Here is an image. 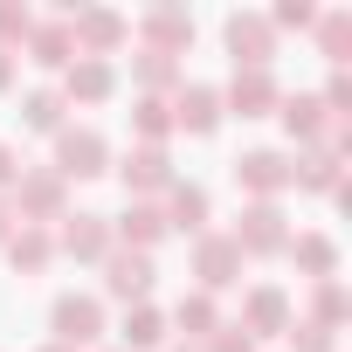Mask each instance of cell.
Returning <instances> with one entry per match:
<instances>
[{
	"mask_svg": "<svg viewBox=\"0 0 352 352\" xmlns=\"http://www.w3.org/2000/svg\"><path fill=\"white\" fill-rule=\"evenodd\" d=\"M63 21H69L76 56H104V63H111V49L131 35V21H124V14H111V8H63Z\"/></svg>",
	"mask_w": 352,
	"mask_h": 352,
	"instance_id": "6da1fadb",
	"label": "cell"
},
{
	"mask_svg": "<svg viewBox=\"0 0 352 352\" xmlns=\"http://www.w3.org/2000/svg\"><path fill=\"white\" fill-rule=\"evenodd\" d=\"M111 166V145H104V131H90V124H63L56 131V173L63 180H97V173Z\"/></svg>",
	"mask_w": 352,
	"mask_h": 352,
	"instance_id": "7a4b0ae2",
	"label": "cell"
},
{
	"mask_svg": "<svg viewBox=\"0 0 352 352\" xmlns=\"http://www.w3.org/2000/svg\"><path fill=\"white\" fill-rule=\"evenodd\" d=\"M49 324H56V345H69V352H83V345H97V331H104V304L97 297H56V311H49Z\"/></svg>",
	"mask_w": 352,
	"mask_h": 352,
	"instance_id": "3957f363",
	"label": "cell"
},
{
	"mask_svg": "<svg viewBox=\"0 0 352 352\" xmlns=\"http://www.w3.org/2000/svg\"><path fill=\"white\" fill-rule=\"evenodd\" d=\"M228 49H235V69H270V56H276L270 14H228Z\"/></svg>",
	"mask_w": 352,
	"mask_h": 352,
	"instance_id": "277c9868",
	"label": "cell"
},
{
	"mask_svg": "<svg viewBox=\"0 0 352 352\" xmlns=\"http://www.w3.org/2000/svg\"><path fill=\"white\" fill-rule=\"evenodd\" d=\"M166 111H173V131L208 138V131L221 124V90H214V83H180V97H173Z\"/></svg>",
	"mask_w": 352,
	"mask_h": 352,
	"instance_id": "5b68a950",
	"label": "cell"
},
{
	"mask_svg": "<svg viewBox=\"0 0 352 352\" xmlns=\"http://www.w3.org/2000/svg\"><path fill=\"white\" fill-rule=\"evenodd\" d=\"M235 187L256 194V201H276V194L290 187V159H283V152H242V159H235Z\"/></svg>",
	"mask_w": 352,
	"mask_h": 352,
	"instance_id": "8992f818",
	"label": "cell"
},
{
	"mask_svg": "<svg viewBox=\"0 0 352 352\" xmlns=\"http://www.w3.org/2000/svg\"><path fill=\"white\" fill-rule=\"evenodd\" d=\"M118 90V69L104 63V56H76L69 69H63V104H104Z\"/></svg>",
	"mask_w": 352,
	"mask_h": 352,
	"instance_id": "52a82bcc",
	"label": "cell"
},
{
	"mask_svg": "<svg viewBox=\"0 0 352 352\" xmlns=\"http://www.w3.org/2000/svg\"><path fill=\"white\" fill-rule=\"evenodd\" d=\"M194 276H201V290H228L242 276V249L228 235H201L194 242Z\"/></svg>",
	"mask_w": 352,
	"mask_h": 352,
	"instance_id": "ba28073f",
	"label": "cell"
},
{
	"mask_svg": "<svg viewBox=\"0 0 352 352\" xmlns=\"http://www.w3.org/2000/svg\"><path fill=\"white\" fill-rule=\"evenodd\" d=\"M228 242H235L242 256H249V249H263V256H270V249H290V235H283V208H276V201H256Z\"/></svg>",
	"mask_w": 352,
	"mask_h": 352,
	"instance_id": "9c48e42d",
	"label": "cell"
},
{
	"mask_svg": "<svg viewBox=\"0 0 352 352\" xmlns=\"http://www.w3.org/2000/svg\"><path fill=\"white\" fill-rule=\"evenodd\" d=\"M104 290L145 304V290H152V256H138V249H111V256H104Z\"/></svg>",
	"mask_w": 352,
	"mask_h": 352,
	"instance_id": "30bf717a",
	"label": "cell"
},
{
	"mask_svg": "<svg viewBox=\"0 0 352 352\" xmlns=\"http://www.w3.org/2000/svg\"><path fill=\"white\" fill-rule=\"evenodd\" d=\"M138 35H145L152 56H180V49L194 42V14H187V8H152V14L138 21Z\"/></svg>",
	"mask_w": 352,
	"mask_h": 352,
	"instance_id": "8fae6325",
	"label": "cell"
},
{
	"mask_svg": "<svg viewBox=\"0 0 352 352\" xmlns=\"http://www.w3.org/2000/svg\"><path fill=\"white\" fill-rule=\"evenodd\" d=\"M276 104H283V90H276L270 69H235V83H228V111H235V118H263V111H276Z\"/></svg>",
	"mask_w": 352,
	"mask_h": 352,
	"instance_id": "7c38bea8",
	"label": "cell"
},
{
	"mask_svg": "<svg viewBox=\"0 0 352 352\" xmlns=\"http://www.w3.org/2000/svg\"><path fill=\"white\" fill-rule=\"evenodd\" d=\"M63 249L76 263H104L111 256V221L104 214H63Z\"/></svg>",
	"mask_w": 352,
	"mask_h": 352,
	"instance_id": "4fadbf2b",
	"label": "cell"
},
{
	"mask_svg": "<svg viewBox=\"0 0 352 352\" xmlns=\"http://www.w3.org/2000/svg\"><path fill=\"white\" fill-rule=\"evenodd\" d=\"M14 194H21V214H35V221H56V214H63V173H56V166H42V173H21V180H14Z\"/></svg>",
	"mask_w": 352,
	"mask_h": 352,
	"instance_id": "5bb4252c",
	"label": "cell"
},
{
	"mask_svg": "<svg viewBox=\"0 0 352 352\" xmlns=\"http://www.w3.org/2000/svg\"><path fill=\"white\" fill-rule=\"evenodd\" d=\"M28 56H35L42 69H69V63H76L69 21H63V14H56V21H35V28H28Z\"/></svg>",
	"mask_w": 352,
	"mask_h": 352,
	"instance_id": "9a60e30c",
	"label": "cell"
},
{
	"mask_svg": "<svg viewBox=\"0 0 352 352\" xmlns=\"http://www.w3.org/2000/svg\"><path fill=\"white\" fill-rule=\"evenodd\" d=\"M124 187H138V194L173 187V159H166V145H138V152L124 159Z\"/></svg>",
	"mask_w": 352,
	"mask_h": 352,
	"instance_id": "2e32d148",
	"label": "cell"
},
{
	"mask_svg": "<svg viewBox=\"0 0 352 352\" xmlns=\"http://www.w3.org/2000/svg\"><path fill=\"white\" fill-rule=\"evenodd\" d=\"M111 235H124V242H131V249L145 256V249H152V242L166 235V208H152V201H131V208H124V221H118Z\"/></svg>",
	"mask_w": 352,
	"mask_h": 352,
	"instance_id": "e0dca14e",
	"label": "cell"
},
{
	"mask_svg": "<svg viewBox=\"0 0 352 352\" xmlns=\"http://www.w3.org/2000/svg\"><path fill=\"white\" fill-rule=\"evenodd\" d=\"M0 249H8V263H14V270H28V276H35V270H49V256H56V242H49L35 221H21V235H8Z\"/></svg>",
	"mask_w": 352,
	"mask_h": 352,
	"instance_id": "ac0fdd59",
	"label": "cell"
},
{
	"mask_svg": "<svg viewBox=\"0 0 352 352\" xmlns=\"http://www.w3.org/2000/svg\"><path fill=\"white\" fill-rule=\"evenodd\" d=\"M283 324H290L283 290H249V304H242V331H283Z\"/></svg>",
	"mask_w": 352,
	"mask_h": 352,
	"instance_id": "d6986e66",
	"label": "cell"
},
{
	"mask_svg": "<svg viewBox=\"0 0 352 352\" xmlns=\"http://www.w3.org/2000/svg\"><path fill=\"white\" fill-rule=\"evenodd\" d=\"M166 228H187V235H201V228H208V194H201V187H180V180H173V201H166Z\"/></svg>",
	"mask_w": 352,
	"mask_h": 352,
	"instance_id": "ffe728a7",
	"label": "cell"
},
{
	"mask_svg": "<svg viewBox=\"0 0 352 352\" xmlns=\"http://www.w3.org/2000/svg\"><path fill=\"white\" fill-rule=\"evenodd\" d=\"M290 263L311 270V276L324 283V276L338 270V242H331V235H297V242H290Z\"/></svg>",
	"mask_w": 352,
	"mask_h": 352,
	"instance_id": "44dd1931",
	"label": "cell"
},
{
	"mask_svg": "<svg viewBox=\"0 0 352 352\" xmlns=\"http://www.w3.org/2000/svg\"><path fill=\"white\" fill-rule=\"evenodd\" d=\"M152 345H166V318H159L152 304H131V318H124V352H152Z\"/></svg>",
	"mask_w": 352,
	"mask_h": 352,
	"instance_id": "7402d4cb",
	"label": "cell"
},
{
	"mask_svg": "<svg viewBox=\"0 0 352 352\" xmlns=\"http://www.w3.org/2000/svg\"><path fill=\"white\" fill-rule=\"evenodd\" d=\"M63 111H69V104H63V90H49V83L21 97V118H28L35 131H63Z\"/></svg>",
	"mask_w": 352,
	"mask_h": 352,
	"instance_id": "603a6c76",
	"label": "cell"
},
{
	"mask_svg": "<svg viewBox=\"0 0 352 352\" xmlns=\"http://www.w3.org/2000/svg\"><path fill=\"white\" fill-rule=\"evenodd\" d=\"M324 118H331V111H324L318 97H283V124H290V138H318V131H331Z\"/></svg>",
	"mask_w": 352,
	"mask_h": 352,
	"instance_id": "cb8c5ba5",
	"label": "cell"
},
{
	"mask_svg": "<svg viewBox=\"0 0 352 352\" xmlns=\"http://www.w3.org/2000/svg\"><path fill=\"white\" fill-rule=\"evenodd\" d=\"M187 324V338H208V331H221V311H214V297L208 290H194V297H180V311H173Z\"/></svg>",
	"mask_w": 352,
	"mask_h": 352,
	"instance_id": "d4e9b609",
	"label": "cell"
},
{
	"mask_svg": "<svg viewBox=\"0 0 352 352\" xmlns=\"http://www.w3.org/2000/svg\"><path fill=\"white\" fill-rule=\"evenodd\" d=\"M318 49L338 63V56L352 49V14H338V8H331V14H318Z\"/></svg>",
	"mask_w": 352,
	"mask_h": 352,
	"instance_id": "484cf974",
	"label": "cell"
},
{
	"mask_svg": "<svg viewBox=\"0 0 352 352\" xmlns=\"http://www.w3.org/2000/svg\"><path fill=\"white\" fill-rule=\"evenodd\" d=\"M28 28H35V14L21 8V0H0V49H14V42H28Z\"/></svg>",
	"mask_w": 352,
	"mask_h": 352,
	"instance_id": "4316f807",
	"label": "cell"
},
{
	"mask_svg": "<svg viewBox=\"0 0 352 352\" xmlns=\"http://www.w3.org/2000/svg\"><path fill=\"white\" fill-rule=\"evenodd\" d=\"M131 124H138V131L159 145V138L173 131V111H166V97H138V118H131Z\"/></svg>",
	"mask_w": 352,
	"mask_h": 352,
	"instance_id": "83f0119b",
	"label": "cell"
},
{
	"mask_svg": "<svg viewBox=\"0 0 352 352\" xmlns=\"http://www.w3.org/2000/svg\"><path fill=\"white\" fill-rule=\"evenodd\" d=\"M270 28H318V8L311 0H283V8L270 14Z\"/></svg>",
	"mask_w": 352,
	"mask_h": 352,
	"instance_id": "f1b7e54d",
	"label": "cell"
},
{
	"mask_svg": "<svg viewBox=\"0 0 352 352\" xmlns=\"http://www.w3.org/2000/svg\"><path fill=\"white\" fill-rule=\"evenodd\" d=\"M338 318H345V297H338V283L324 276V283H318V331H331Z\"/></svg>",
	"mask_w": 352,
	"mask_h": 352,
	"instance_id": "f546056e",
	"label": "cell"
},
{
	"mask_svg": "<svg viewBox=\"0 0 352 352\" xmlns=\"http://www.w3.org/2000/svg\"><path fill=\"white\" fill-rule=\"evenodd\" d=\"M138 83H173V56H152V49H138Z\"/></svg>",
	"mask_w": 352,
	"mask_h": 352,
	"instance_id": "4dcf8cb0",
	"label": "cell"
},
{
	"mask_svg": "<svg viewBox=\"0 0 352 352\" xmlns=\"http://www.w3.org/2000/svg\"><path fill=\"white\" fill-rule=\"evenodd\" d=\"M290 352H331V331H318V324H290Z\"/></svg>",
	"mask_w": 352,
	"mask_h": 352,
	"instance_id": "1f68e13d",
	"label": "cell"
},
{
	"mask_svg": "<svg viewBox=\"0 0 352 352\" xmlns=\"http://www.w3.org/2000/svg\"><path fill=\"white\" fill-rule=\"evenodd\" d=\"M208 338H214V352H256L242 324H221V331H208Z\"/></svg>",
	"mask_w": 352,
	"mask_h": 352,
	"instance_id": "d6a6232c",
	"label": "cell"
},
{
	"mask_svg": "<svg viewBox=\"0 0 352 352\" xmlns=\"http://www.w3.org/2000/svg\"><path fill=\"white\" fill-rule=\"evenodd\" d=\"M14 180H21V166H14V145L0 138V187H14Z\"/></svg>",
	"mask_w": 352,
	"mask_h": 352,
	"instance_id": "836d02e7",
	"label": "cell"
},
{
	"mask_svg": "<svg viewBox=\"0 0 352 352\" xmlns=\"http://www.w3.org/2000/svg\"><path fill=\"white\" fill-rule=\"evenodd\" d=\"M14 83V49H0V90Z\"/></svg>",
	"mask_w": 352,
	"mask_h": 352,
	"instance_id": "e575fe53",
	"label": "cell"
},
{
	"mask_svg": "<svg viewBox=\"0 0 352 352\" xmlns=\"http://www.w3.org/2000/svg\"><path fill=\"white\" fill-rule=\"evenodd\" d=\"M14 235V214H8V201H0V242H8Z\"/></svg>",
	"mask_w": 352,
	"mask_h": 352,
	"instance_id": "d590c367",
	"label": "cell"
},
{
	"mask_svg": "<svg viewBox=\"0 0 352 352\" xmlns=\"http://www.w3.org/2000/svg\"><path fill=\"white\" fill-rule=\"evenodd\" d=\"M49 352H69V345H49Z\"/></svg>",
	"mask_w": 352,
	"mask_h": 352,
	"instance_id": "8d00e7d4",
	"label": "cell"
},
{
	"mask_svg": "<svg viewBox=\"0 0 352 352\" xmlns=\"http://www.w3.org/2000/svg\"><path fill=\"white\" fill-rule=\"evenodd\" d=\"M173 352H187V345H173Z\"/></svg>",
	"mask_w": 352,
	"mask_h": 352,
	"instance_id": "74e56055",
	"label": "cell"
},
{
	"mask_svg": "<svg viewBox=\"0 0 352 352\" xmlns=\"http://www.w3.org/2000/svg\"><path fill=\"white\" fill-rule=\"evenodd\" d=\"M111 352H124V345H111Z\"/></svg>",
	"mask_w": 352,
	"mask_h": 352,
	"instance_id": "f35d334b",
	"label": "cell"
}]
</instances>
